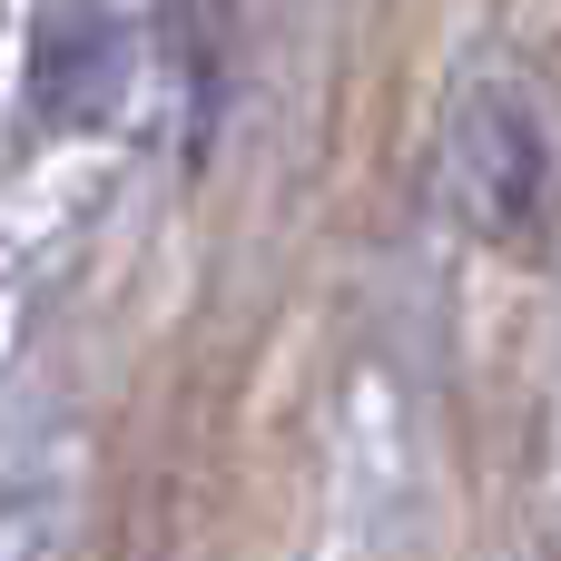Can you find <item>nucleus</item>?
Here are the masks:
<instances>
[{"mask_svg":"<svg viewBox=\"0 0 561 561\" xmlns=\"http://www.w3.org/2000/svg\"><path fill=\"white\" fill-rule=\"evenodd\" d=\"M463 158H473V217H483V227H513V217L533 207V187H542V138H533L503 99H483L473 128H463Z\"/></svg>","mask_w":561,"mask_h":561,"instance_id":"f257e3e1","label":"nucleus"}]
</instances>
